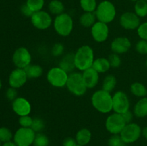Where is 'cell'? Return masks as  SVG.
Masks as SVG:
<instances>
[{
	"instance_id": "cell-1",
	"label": "cell",
	"mask_w": 147,
	"mask_h": 146,
	"mask_svg": "<svg viewBox=\"0 0 147 146\" xmlns=\"http://www.w3.org/2000/svg\"><path fill=\"white\" fill-rule=\"evenodd\" d=\"M94 60L93 48L87 44L79 47L74 54L75 66L79 71L83 72L92 67Z\"/></svg>"
},
{
	"instance_id": "cell-2",
	"label": "cell",
	"mask_w": 147,
	"mask_h": 146,
	"mask_svg": "<svg viewBox=\"0 0 147 146\" xmlns=\"http://www.w3.org/2000/svg\"><path fill=\"white\" fill-rule=\"evenodd\" d=\"M91 104L99 113L106 114L113 110V97L111 92L98 90L92 94Z\"/></svg>"
},
{
	"instance_id": "cell-3",
	"label": "cell",
	"mask_w": 147,
	"mask_h": 146,
	"mask_svg": "<svg viewBox=\"0 0 147 146\" xmlns=\"http://www.w3.org/2000/svg\"><path fill=\"white\" fill-rule=\"evenodd\" d=\"M53 27L58 35L61 37H67L72 33L74 27L73 19L67 13H63L56 16L53 20Z\"/></svg>"
},
{
	"instance_id": "cell-4",
	"label": "cell",
	"mask_w": 147,
	"mask_h": 146,
	"mask_svg": "<svg viewBox=\"0 0 147 146\" xmlns=\"http://www.w3.org/2000/svg\"><path fill=\"white\" fill-rule=\"evenodd\" d=\"M95 14L98 21L109 24L116 18V7L111 1L104 0L98 4Z\"/></svg>"
},
{
	"instance_id": "cell-5",
	"label": "cell",
	"mask_w": 147,
	"mask_h": 146,
	"mask_svg": "<svg viewBox=\"0 0 147 146\" xmlns=\"http://www.w3.org/2000/svg\"><path fill=\"white\" fill-rule=\"evenodd\" d=\"M66 87L70 92L78 97L84 95L88 90L83 81L82 73L78 72H73L69 74Z\"/></svg>"
},
{
	"instance_id": "cell-6",
	"label": "cell",
	"mask_w": 147,
	"mask_h": 146,
	"mask_svg": "<svg viewBox=\"0 0 147 146\" xmlns=\"http://www.w3.org/2000/svg\"><path fill=\"white\" fill-rule=\"evenodd\" d=\"M69 74L58 67H52L47 73V80L49 84L57 88L66 87Z\"/></svg>"
},
{
	"instance_id": "cell-7",
	"label": "cell",
	"mask_w": 147,
	"mask_h": 146,
	"mask_svg": "<svg viewBox=\"0 0 147 146\" xmlns=\"http://www.w3.org/2000/svg\"><path fill=\"white\" fill-rule=\"evenodd\" d=\"M36 133L31 127H20L13 137V141L17 146H31L33 145Z\"/></svg>"
},
{
	"instance_id": "cell-8",
	"label": "cell",
	"mask_w": 147,
	"mask_h": 146,
	"mask_svg": "<svg viewBox=\"0 0 147 146\" xmlns=\"http://www.w3.org/2000/svg\"><path fill=\"white\" fill-rule=\"evenodd\" d=\"M126 125L121 114L116 113L109 115L105 122L106 130L111 135H120Z\"/></svg>"
},
{
	"instance_id": "cell-9",
	"label": "cell",
	"mask_w": 147,
	"mask_h": 146,
	"mask_svg": "<svg viewBox=\"0 0 147 146\" xmlns=\"http://www.w3.org/2000/svg\"><path fill=\"white\" fill-rule=\"evenodd\" d=\"M120 135L126 144L134 143L142 135V129L137 123H128L123 127Z\"/></svg>"
},
{
	"instance_id": "cell-10",
	"label": "cell",
	"mask_w": 147,
	"mask_h": 146,
	"mask_svg": "<svg viewBox=\"0 0 147 146\" xmlns=\"http://www.w3.org/2000/svg\"><path fill=\"white\" fill-rule=\"evenodd\" d=\"M30 20L33 27L39 30L47 29L53 23V18L50 13L43 10L33 13L30 17Z\"/></svg>"
},
{
	"instance_id": "cell-11",
	"label": "cell",
	"mask_w": 147,
	"mask_h": 146,
	"mask_svg": "<svg viewBox=\"0 0 147 146\" xmlns=\"http://www.w3.org/2000/svg\"><path fill=\"white\" fill-rule=\"evenodd\" d=\"M113 97V111L123 114L130 109V100L124 92L119 90L116 92Z\"/></svg>"
},
{
	"instance_id": "cell-12",
	"label": "cell",
	"mask_w": 147,
	"mask_h": 146,
	"mask_svg": "<svg viewBox=\"0 0 147 146\" xmlns=\"http://www.w3.org/2000/svg\"><path fill=\"white\" fill-rule=\"evenodd\" d=\"M12 62L17 68L24 69L31 64L32 55L26 47H19L13 53Z\"/></svg>"
},
{
	"instance_id": "cell-13",
	"label": "cell",
	"mask_w": 147,
	"mask_h": 146,
	"mask_svg": "<svg viewBox=\"0 0 147 146\" xmlns=\"http://www.w3.org/2000/svg\"><path fill=\"white\" fill-rule=\"evenodd\" d=\"M91 36L96 42L101 43L106 41L109 36V28L108 24L97 21L90 29Z\"/></svg>"
},
{
	"instance_id": "cell-14",
	"label": "cell",
	"mask_w": 147,
	"mask_h": 146,
	"mask_svg": "<svg viewBox=\"0 0 147 146\" xmlns=\"http://www.w3.org/2000/svg\"><path fill=\"white\" fill-rule=\"evenodd\" d=\"M119 23L121 27H123L124 29H137L141 24L140 17H138L134 12L126 11L121 14L119 19Z\"/></svg>"
},
{
	"instance_id": "cell-15",
	"label": "cell",
	"mask_w": 147,
	"mask_h": 146,
	"mask_svg": "<svg viewBox=\"0 0 147 146\" xmlns=\"http://www.w3.org/2000/svg\"><path fill=\"white\" fill-rule=\"evenodd\" d=\"M28 77L24 69L16 68L11 72L9 76V84L11 87L18 89L27 82Z\"/></svg>"
},
{
	"instance_id": "cell-16",
	"label": "cell",
	"mask_w": 147,
	"mask_h": 146,
	"mask_svg": "<svg viewBox=\"0 0 147 146\" xmlns=\"http://www.w3.org/2000/svg\"><path fill=\"white\" fill-rule=\"evenodd\" d=\"M11 107L13 111L20 117L28 115L32 110V106L29 100L22 97H17L14 101H12Z\"/></svg>"
},
{
	"instance_id": "cell-17",
	"label": "cell",
	"mask_w": 147,
	"mask_h": 146,
	"mask_svg": "<svg viewBox=\"0 0 147 146\" xmlns=\"http://www.w3.org/2000/svg\"><path fill=\"white\" fill-rule=\"evenodd\" d=\"M131 42L126 37H117L111 43V49L113 53L118 54H124L130 50Z\"/></svg>"
},
{
	"instance_id": "cell-18",
	"label": "cell",
	"mask_w": 147,
	"mask_h": 146,
	"mask_svg": "<svg viewBox=\"0 0 147 146\" xmlns=\"http://www.w3.org/2000/svg\"><path fill=\"white\" fill-rule=\"evenodd\" d=\"M83 81L88 89H93L96 87L99 82V73L93 67L85 70L82 73Z\"/></svg>"
},
{
	"instance_id": "cell-19",
	"label": "cell",
	"mask_w": 147,
	"mask_h": 146,
	"mask_svg": "<svg viewBox=\"0 0 147 146\" xmlns=\"http://www.w3.org/2000/svg\"><path fill=\"white\" fill-rule=\"evenodd\" d=\"M92 133L88 128H81L76 133V139L77 144L79 145L86 146L91 140Z\"/></svg>"
},
{
	"instance_id": "cell-20",
	"label": "cell",
	"mask_w": 147,
	"mask_h": 146,
	"mask_svg": "<svg viewBox=\"0 0 147 146\" xmlns=\"http://www.w3.org/2000/svg\"><path fill=\"white\" fill-rule=\"evenodd\" d=\"M59 67H61L63 70H64L69 74L73 72L74 69H76L74 63V54L68 53L65 55L60 60L59 63Z\"/></svg>"
},
{
	"instance_id": "cell-21",
	"label": "cell",
	"mask_w": 147,
	"mask_h": 146,
	"mask_svg": "<svg viewBox=\"0 0 147 146\" xmlns=\"http://www.w3.org/2000/svg\"><path fill=\"white\" fill-rule=\"evenodd\" d=\"M134 115L139 118L147 116V97H142L135 104L133 110Z\"/></svg>"
},
{
	"instance_id": "cell-22",
	"label": "cell",
	"mask_w": 147,
	"mask_h": 146,
	"mask_svg": "<svg viewBox=\"0 0 147 146\" xmlns=\"http://www.w3.org/2000/svg\"><path fill=\"white\" fill-rule=\"evenodd\" d=\"M92 67L100 74V73H105L109 71L111 68V64L107 58L98 57L97 59H95Z\"/></svg>"
},
{
	"instance_id": "cell-23",
	"label": "cell",
	"mask_w": 147,
	"mask_h": 146,
	"mask_svg": "<svg viewBox=\"0 0 147 146\" xmlns=\"http://www.w3.org/2000/svg\"><path fill=\"white\" fill-rule=\"evenodd\" d=\"M96 16L95 12H84L79 18V22L86 28H91L92 26L96 22Z\"/></svg>"
},
{
	"instance_id": "cell-24",
	"label": "cell",
	"mask_w": 147,
	"mask_h": 146,
	"mask_svg": "<svg viewBox=\"0 0 147 146\" xmlns=\"http://www.w3.org/2000/svg\"><path fill=\"white\" fill-rule=\"evenodd\" d=\"M28 79H37L41 77L43 74V69L39 64H32L24 68Z\"/></svg>"
},
{
	"instance_id": "cell-25",
	"label": "cell",
	"mask_w": 147,
	"mask_h": 146,
	"mask_svg": "<svg viewBox=\"0 0 147 146\" xmlns=\"http://www.w3.org/2000/svg\"><path fill=\"white\" fill-rule=\"evenodd\" d=\"M131 92L136 97L142 98L147 96V88L142 82H136L132 83L130 87Z\"/></svg>"
},
{
	"instance_id": "cell-26",
	"label": "cell",
	"mask_w": 147,
	"mask_h": 146,
	"mask_svg": "<svg viewBox=\"0 0 147 146\" xmlns=\"http://www.w3.org/2000/svg\"><path fill=\"white\" fill-rule=\"evenodd\" d=\"M48 10L50 14L57 16L64 13V4L60 0H52L48 4Z\"/></svg>"
},
{
	"instance_id": "cell-27",
	"label": "cell",
	"mask_w": 147,
	"mask_h": 146,
	"mask_svg": "<svg viewBox=\"0 0 147 146\" xmlns=\"http://www.w3.org/2000/svg\"><path fill=\"white\" fill-rule=\"evenodd\" d=\"M116 84H117V80H116V77L112 74H109L105 77L103 80L102 89L109 92H111L116 87Z\"/></svg>"
},
{
	"instance_id": "cell-28",
	"label": "cell",
	"mask_w": 147,
	"mask_h": 146,
	"mask_svg": "<svg viewBox=\"0 0 147 146\" xmlns=\"http://www.w3.org/2000/svg\"><path fill=\"white\" fill-rule=\"evenodd\" d=\"M134 13L140 18L147 16V2L144 0H138L134 4Z\"/></svg>"
},
{
	"instance_id": "cell-29",
	"label": "cell",
	"mask_w": 147,
	"mask_h": 146,
	"mask_svg": "<svg viewBox=\"0 0 147 146\" xmlns=\"http://www.w3.org/2000/svg\"><path fill=\"white\" fill-rule=\"evenodd\" d=\"M80 6L84 12H95L98 4L96 0H80Z\"/></svg>"
},
{
	"instance_id": "cell-30",
	"label": "cell",
	"mask_w": 147,
	"mask_h": 146,
	"mask_svg": "<svg viewBox=\"0 0 147 146\" xmlns=\"http://www.w3.org/2000/svg\"><path fill=\"white\" fill-rule=\"evenodd\" d=\"M25 4L33 12H36L42 10L45 5V0H27Z\"/></svg>"
},
{
	"instance_id": "cell-31",
	"label": "cell",
	"mask_w": 147,
	"mask_h": 146,
	"mask_svg": "<svg viewBox=\"0 0 147 146\" xmlns=\"http://www.w3.org/2000/svg\"><path fill=\"white\" fill-rule=\"evenodd\" d=\"M50 140L46 135L42 133H36L33 146H48Z\"/></svg>"
},
{
	"instance_id": "cell-32",
	"label": "cell",
	"mask_w": 147,
	"mask_h": 146,
	"mask_svg": "<svg viewBox=\"0 0 147 146\" xmlns=\"http://www.w3.org/2000/svg\"><path fill=\"white\" fill-rule=\"evenodd\" d=\"M14 135L9 129L5 127H0V141L1 143L11 141Z\"/></svg>"
},
{
	"instance_id": "cell-33",
	"label": "cell",
	"mask_w": 147,
	"mask_h": 146,
	"mask_svg": "<svg viewBox=\"0 0 147 146\" xmlns=\"http://www.w3.org/2000/svg\"><path fill=\"white\" fill-rule=\"evenodd\" d=\"M109 146H127L120 135H112L108 140Z\"/></svg>"
},
{
	"instance_id": "cell-34",
	"label": "cell",
	"mask_w": 147,
	"mask_h": 146,
	"mask_svg": "<svg viewBox=\"0 0 147 146\" xmlns=\"http://www.w3.org/2000/svg\"><path fill=\"white\" fill-rule=\"evenodd\" d=\"M45 127V122L42 119L40 118V117H34V118H33V122L32 124L31 128L36 133H41L44 130Z\"/></svg>"
},
{
	"instance_id": "cell-35",
	"label": "cell",
	"mask_w": 147,
	"mask_h": 146,
	"mask_svg": "<svg viewBox=\"0 0 147 146\" xmlns=\"http://www.w3.org/2000/svg\"><path fill=\"white\" fill-rule=\"evenodd\" d=\"M108 60L111 64V67H113V68H118L121 64V59L120 56L116 53L111 54L109 56Z\"/></svg>"
},
{
	"instance_id": "cell-36",
	"label": "cell",
	"mask_w": 147,
	"mask_h": 146,
	"mask_svg": "<svg viewBox=\"0 0 147 146\" xmlns=\"http://www.w3.org/2000/svg\"><path fill=\"white\" fill-rule=\"evenodd\" d=\"M65 47L62 43L57 42L53 44L51 49V53L54 57H60L64 53Z\"/></svg>"
},
{
	"instance_id": "cell-37",
	"label": "cell",
	"mask_w": 147,
	"mask_h": 146,
	"mask_svg": "<svg viewBox=\"0 0 147 146\" xmlns=\"http://www.w3.org/2000/svg\"><path fill=\"white\" fill-rule=\"evenodd\" d=\"M32 122L33 118L30 116V115L21 116L19 118V124L22 127H31Z\"/></svg>"
},
{
	"instance_id": "cell-38",
	"label": "cell",
	"mask_w": 147,
	"mask_h": 146,
	"mask_svg": "<svg viewBox=\"0 0 147 146\" xmlns=\"http://www.w3.org/2000/svg\"><path fill=\"white\" fill-rule=\"evenodd\" d=\"M137 52L141 54H147V40H140L135 45Z\"/></svg>"
},
{
	"instance_id": "cell-39",
	"label": "cell",
	"mask_w": 147,
	"mask_h": 146,
	"mask_svg": "<svg viewBox=\"0 0 147 146\" xmlns=\"http://www.w3.org/2000/svg\"><path fill=\"white\" fill-rule=\"evenodd\" d=\"M137 34L141 40H147V21L139 25L137 29Z\"/></svg>"
},
{
	"instance_id": "cell-40",
	"label": "cell",
	"mask_w": 147,
	"mask_h": 146,
	"mask_svg": "<svg viewBox=\"0 0 147 146\" xmlns=\"http://www.w3.org/2000/svg\"><path fill=\"white\" fill-rule=\"evenodd\" d=\"M6 97L10 101H14L17 97H17V89L11 87L7 89V92H6Z\"/></svg>"
},
{
	"instance_id": "cell-41",
	"label": "cell",
	"mask_w": 147,
	"mask_h": 146,
	"mask_svg": "<svg viewBox=\"0 0 147 146\" xmlns=\"http://www.w3.org/2000/svg\"><path fill=\"white\" fill-rule=\"evenodd\" d=\"M20 11H21L22 14L26 17H31L32 15L33 14V13H34L30 8H29V7L26 4L21 6Z\"/></svg>"
},
{
	"instance_id": "cell-42",
	"label": "cell",
	"mask_w": 147,
	"mask_h": 146,
	"mask_svg": "<svg viewBox=\"0 0 147 146\" xmlns=\"http://www.w3.org/2000/svg\"><path fill=\"white\" fill-rule=\"evenodd\" d=\"M121 115L123 117L124 121L126 122V124H128V123H132V120H133V117L134 115L133 112H131L129 110L128 111L123 113V114H121Z\"/></svg>"
},
{
	"instance_id": "cell-43",
	"label": "cell",
	"mask_w": 147,
	"mask_h": 146,
	"mask_svg": "<svg viewBox=\"0 0 147 146\" xmlns=\"http://www.w3.org/2000/svg\"><path fill=\"white\" fill-rule=\"evenodd\" d=\"M77 145L76 139L71 137H66L63 142V146H76Z\"/></svg>"
},
{
	"instance_id": "cell-44",
	"label": "cell",
	"mask_w": 147,
	"mask_h": 146,
	"mask_svg": "<svg viewBox=\"0 0 147 146\" xmlns=\"http://www.w3.org/2000/svg\"><path fill=\"white\" fill-rule=\"evenodd\" d=\"M1 146H17V145L15 144V143H14V141H11H11L4 143Z\"/></svg>"
},
{
	"instance_id": "cell-45",
	"label": "cell",
	"mask_w": 147,
	"mask_h": 146,
	"mask_svg": "<svg viewBox=\"0 0 147 146\" xmlns=\"http://www.w3.org/2000/svg\"><path fill=\"white\" fill-rule=\"evenodd\" d=\"M142 135L145 139L147 140V126L142 129Z\"/></svg>"
},
{
	"instance_id": "cell-46",
	"label": "cell",
	"mask_w": 147,
	"mask_h": 146,
	"mask_svg": "<svg viewBox=\"0 0 147 146\" xmlns=\"http://www.w3.org/2000/svg\"><path fill=\"white\" fill-rule=\"evenodd\" d=\"M1 87H2V83H1V80H0V90H1Z\"/></svg>"
},
{
	"instance_id": "cell-47",
	"label": "cell",
	"mask_w": 147,
	"mask_h": 146,
	"mask_svg": "<svg viewBox=\"0 0 147 146\" xmlns=\"http://www.w3.org/2000/svg\"><path fill=\"white\" fill-rule=\"evenodd\" d=\"M130 1H135L136 2V1H138V0H130Z\"/></svg>"
},
{
	"instance_id": "cell-48",
	"label": "cell",
	"mask_w": 147,
	"mask_h": 146,
	"mask_svg": "<svg viewBox=\"0 0 147 146\" xmlns=\"http://www.w3.org/2000/svg\"><path fill=\"white\" fill-rule=\"evenodd\" d=\"M145 64H146V67H147V60H146V63H145Z\"/></svg>"
},
{
	"instance_id": "cell-49",
	"label": "cell",
	"mask_w": 147,
	"mask_h": 146,
	"mask_svg": "<svg viewBox=\"0 0 147 146\" xmlns=\"http://www.w3.org/2000/svg\"><path fill=\"white\" fill-rule=\"evenodd\" d=\"M1 142L0 141V146H1Z\"/></svg>"
},
{
	"instance_id": "cell-50",
	"label": "cell",
	"mask_w": 147,
	"mask_h": 146,
	"mask_svg": "<svg viewBox=\"0 0 147 146\" xmlns=\"http://www.w3.org/2000/svg\"><path fill=\"white\" fill-rule=\"evenodd\" d=\"M76 146H82V145H77Z\"/></svg>"
},
{
	"instance_id": "cell-51",
	"label": "cell",
	"mask_w": 147,
	"mask_h": 146,
	"mask_svg": "<svg viewBox=\"0 0 147 146\" xmlns=\"http://www.w3.org/2000/svg\"><path fill=\"white\" fill-rule=\"evenodd\" d=\"M144 1H146V2H147V0H144Z\"/></svg>"
}]
</instances>
